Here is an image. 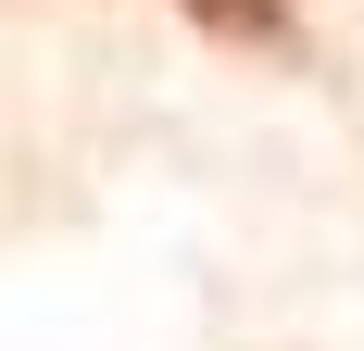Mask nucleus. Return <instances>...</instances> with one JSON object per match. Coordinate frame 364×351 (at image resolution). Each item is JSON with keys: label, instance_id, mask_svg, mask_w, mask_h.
Returning a JSON list of instances; mask_svg holds the SVG:
<instances>
[{"label": "nucleus", "instance_id": "obj_1", "mask_svg": "<svg viewBox=\"0 0 364 351\" xmlns=\"http://www.w3.org/2000/svg\"><path fill=\"white\" fill-rule=\"evenodd\" d=\"M188 26L239 38V50H277V38H289V0H188Z\"/></svg>", "mask_w": 364, "mask_h": 351}]
</instances>
